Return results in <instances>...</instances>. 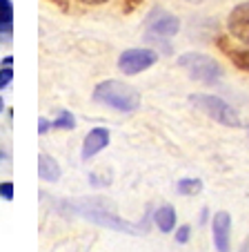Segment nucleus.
I'll list each match as a JSON object with an SVG mask.
<instances>
[{
  "mask_svg": "<svg viewBox=\"0 0 249 252\" xmlns=\"http://www.w3.org/2000/svg\"><path fill=\"white\" fill-rule=\"evenodd\" d=\"M94 100L113 107L116 112H136L140 107V94L132 85L120 81H105L94 90Z\"/></svg>",
  "mask_w": 249,
  "mask_h": 252,
  "instance_id": "nucleus-1",
  "label": "nucleus"
},
{
  "mask_svg": "<svg viewBox=\"0 0 249 252\" xmlns=\"http://www.w3.org/2000/svg\"><path fill=\"white\" fill-rule=\"evenodd\" d=\"M176 63H178V67H183L187 71L189 78L202 83V85H218L222 81V67L218 65V61H214L207 54L187 52L183 56H178Z\"/></svg>",
  "mask_w": 249,
  "mask_h": 252,
  "instance_id": "nucleus-2",
  "label": "nucleus"
},
{
  "mask_svg": "<svg viewBox=\"0 0 249 252\" xmlns=\"http://www.w3.org/2000/svg\"><path fill=\"white\" fill-rule=\"evenodd\" d=\"M189 103L196 107L198 112H202L205 116L214 119L216 123L225 125V127H240V116L238 112L231 107L229 103H225L222 98L214 94H192Z\"/></svg>",
  "mask_w": 249,
  "mask_h": 252,
  "instance_id": "nucleus-3",
  "label": "nucleus"
},
{
  "mask_svg": "<svg viewBox=\"0 0 249 252\" xmlns=\"http://www.w3.org/2000/svg\"><path fill=\"white\" fill-rule=\"evenodd\" d=\"M180 29V20L178 16H174L171 11L156 7L147 14L145 18V36L147 40H163V38H171L176 36Z\"/></svg>",
  "mask_w": 249,
  "mask_h": 252,
  "instance_id": "nucleus-4",
  "label": "nucleus"
},
{
  "mask_svg": "<svg viewBox=\"0 0 249 252\" xmlns=\"http://www.w3.org/2000/svg\"><path fill=\"white\" fill-rule=\"evenodd\" d=\"M156 61H158V54L154 49H142V47L127 49L118 58V69L122 74H127V76H134L138 71H145L151 65H156Z\"/></svg>",
  "mask_w": 249,
  "mask_h": 252,
  "instance_id": "nucleus-5",
  "label": "nucleus"
},
{
  "mask_svg": "<svg viewBox=\"0 0 249 252\" xmlns=\"http://www.w3.org/2000/svg\"><path fill=\"white\" fill-rule=\"evenodd\" d=\"M227 33L236 43L249 47V0L240 2L227 16Z\"/></svg>",
  "mask_w": 249,
  "mask_h": 252,
  "instance_id": "nucleus-6",
  "label": "nucleus"
},
{
  "mask_svg": "<svg viewBox=\"0 0 249 252\" xmlns=\"http://www.w3.org/2000/svg\"><path fill=\"white\" fill-rule=\"evenodd\" d=\"M212 232H214V246H216L218 250H227V248H229V232H231V217H229V212L221 210V212L214 214Z\"/></svg>",
  "mask_w": 249,
  "mask_h": 252,
  "instance_id": "nucleus-7",
  "label": "nucleus"
},
{
  "mask_svg": "<svg viewBox=\"0 0 249 252\" xmlns=\"http://www.w3.org/2000/svg\"><path fill=\"white\" fill-rule=\"evenodd\" d=\"M107 143H109V129L94 127L85 136V143H83V158H91L94 154H98L100 150L107 148Z\"/></svg>",
  "mask_w": 249,
  "mask_h": 252,
  "instance_id": "nucleus-8",
  "label": "nucleus"
},
{
  "mask_svg": "<svg viewBox=\"0 0 249 252\" xmlns=\"http://www.w3.org/2000/svg\"><path fill=\"white\" fill-rule=\"evenodd\" d=\"M38 176L49 183L58 181V179H60V165H58L49 154H40V157H38Z\"/></svg>",
  "mask_w": 249,
  "mask_h": 252,
  "instance_id": "nucleus-9",
  "label": "nucleus"
},
{
  "mask_svg": "<svg viewBox=\"0 0 249 252\" xmlns=\"http://www.w3.org/2000/svg\"><path fill=\"white\" fill-rule=\"evenodd\" d=\"M154 221L160 228V232H171L176 228V210L171 205H160L154 212Z\"/></svg>",
  "mask_w": 249,
  "mask_h": 252,
  "instance_id": "nucleus-10",
  "label": "nucleus"
},
{
  "mask_svg": "<svg viewBox=\"0 0 249 252\" xmlns=\"http://www.w3.org/2000/svg\"><path fill=\"white\" fill-rule=\"evenodd\" d=\"M221 47L227 52V56L231 58V63H234L238 69L243 71H249V49H236V47H225V45L221 43Z\"/></svg>",
  "mask_w": 249,
  "mask_h": 252,
  "instance_id": "nucleus-11",
  "label": "nucleus"
},
{
  "mask_svg": "<svg viewBox=\"0 0 249 252\" xmlns=\"http://www.w3.org/2000/svg\"><path fill=\"white\" fill-rule=\"evenodd\" d=\"M176 190H178V194H183V196H194L202 190V181L200 179H183V181H178Z\"/></svg>",
  "mask_w": 249,
  "mask_h": 252,
  "instance_id": "nucleus-12",
  "label": "nucleus"
},
{
  "mask_svg": "<svg viewBox=\"0 0 249 252\" xmlns=\"http://www.w3.org/2000/svg\"><path fill=\"white\" fill-rule=\"evenodd\" d=\"M52 125L56 129H71V127H74V116H71L69 112H60V116H58Z\"/></svg>",
  "mask_w": 249,
  "mask_h": 252,
  "instance_id": "nucleus-13",
  "label": "nucleus"
},
{
  "mask_svg": "<svg viewBox=\"0 0 249 252\" xmlns=\"http://www.w3.org/2000/svg\"><path fill=\"white\" fill-rule=\"evenodd\" d=\"M0 18L14 20V5H11V0H0Z\"/></svg>",
  "mask_w": 249,
  "mask_h": 252,
  "instance_id": "nucleus-14",
  "label": "nucleus"
},
{
  "mask_svg": "<svg viewBox=\"0 0 249 252\" xmlns=\"http://www.w3.org/2000/svg\"><path fill=\"white\" fill-rule=\"evenodd\" d=\"M11 78H14V69H11V67H2V69H0V90L9 85Z\"/></svg>",
  "mask_w": 249,
  "mask_h": 252,
  "instance_id": "nucleus-15",
  "label": "nucleus"
},
{
  "mask_svg": "<svg viewBox=\"0 0 249 252\" xmlns=\"http://www.w3.org/2000/svg\"><path fill=\"white\" fill-rule=\"evenodd\" d=\"M0 196H2V199L5 201H11L14 199V183H0Z\"/></svg>",
  "mask_w": 249,
  "mask_h": 252,
  "instance_id": "nucleus-16",
  "label": "nucleus"
},
{
  "mask_svg": "<svg viewBox=\"0 0 249 252\" xmlns=\"http://www.w3.org/2000/svg\"><path fill=\"white\" fill-rule=\"evenodd\" d=\"M189 232H192V228H189V225H180L178 232H176V241H178V243H187L189 241Z\"/></svg>",
  "mask_w": 249,
  "mask_h": 252,
  "instance_id": "nucleus-17",
  "label": "nucleus"
},
{
  "mask_svg": "<svg viewBox=\"0 0 249 252\" xmlns=\"http://www.w3.org/2000/svg\"><path fill=\"white\" fill-rule=\"evenodd\" d=\"M11 25H14V20L0 18V33H11Z\"/></svg>",
  "mask_w": 249,
  "mask_h": 252,
  "instance_id": "nucleus-18",
  "label": "nucleus"
},
{
  "mask_svg": "<svg viewBox=\"0 0 249 252\" xmlns=\"http://www.w3.org/2000/svg\"><path fill=\"white\" fill-rule=\"evenodd\" d=\"M49 127H54V125L49 123L47 119H40V121H38V132H40V134H45V132H47Z\"/></svg>",
  "mask_w": 249,
  "mask_h": 252,
  "instance_id": "nucleus-19",
  "label": "nucleus"
},
{
  "mask_svg": "<svg viewBox=\"0 0 249 252\" xmlns=\"http://www.w3.org/2000/svg\"><path fill=\"white\" fill-rule=\"evenodd\" d=\"M78 2H83V5H105V2H109V0H78Z\"/></svg>",
  "mask_w": 249,
  "mask_h": 252,
  "instance_id": "nucleus-20",
  "label": "nucleus"
},
{
  "mask_svg": "<svg viewBox=\"0 0 249 252\" xmlns=\"http://www.w3.org/2000/svg\"><path fill=\"white\" fill-rule=\"evenodd\" d=\"M11 65H14V58H11V56H7L5 61H2V67H11Z\"/></svg>",
  "mask_w": 249,
  "mask_h": 252,
  "instance_id": "nucleus-21",
  "label": "nucleus"
},
{
  "mask_svg": "<svg viewBox=\"0 0 249 252\" xmlns=\"http://www.w3.org/2000/svg\"><path fill=\"white\" fill-rule=\"evenodd\" d=\"M5 110V103H2V98H0V112Z\"/></svg>",
  "mask_w": 249,
  "mask_h": 252,
  "instance_id": "nucleus-22",
  "label": "nucleus"
},
{
  "mask_svg": "<svg viewBox=\"0 0 249 252\" xmlns=\"http://www.w3.org/2000/svg\"><path fill=\"white\" fill-rule=\"evenodd\" d=\"M187 2H205V0H187Z\"/></svg>",
  "mask_w": 249,
  "mask_h": 252,
  "instance_id": "nucleus-23",
  "label": "nucleus"
}]
</instances>
